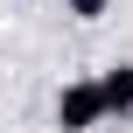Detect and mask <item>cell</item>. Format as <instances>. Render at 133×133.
<instances>
[{
	"mask_svg": "<svg viewBox=\"0 0 133 133\" xmlns=\"http://www.w3.org/2000/svg\"><path fill=\"white\" fill-rule=\"evenodd\" d=\"M56 126H63V133H91V126H105L98 77H77V84H63V91H56Z\"/></svg>",
	"mask_w": 133,
	"mask_h": 133,
	"instance_id": "cell-1",
	"label": "cell"
},
{
	"mask_svg": "<svg viewBox=\"0 0 133 133\" xmlns=\"http://www.w3.org/2000/svg\"><path fill=\"white\" fill-rule=\"evenodd\" d=\"M98 98H105V119H133V63L98 70Z\"/></svg>",
	"mask_w": 133,
	"mask_h": 133,
	"instance_id": "cell-2",
	"label": "cell"
},
{
	"mask_svg": "<svg viewBox=\"0 0 133 133\" xmlns=\"http://www.w3.org/2000/svg\"><path fill=\"white\" fill-rule=\"evenodd\" d=\"M63 7H70V14H77V21H98V14H105V7H112V0H63Z\"/></svg>",
	"mask_w": 133,
	"mask_h": 133,
	"instance_id": "cell-3",
	"label": "cell"
}]
</instances>
